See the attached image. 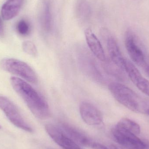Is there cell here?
<instances>
[{"instance_id": "cell-15", "label": "cell", "mask_w": 149, "mask_h": 149, "mask_svg": "<svg viewBox=\"0 0 149 149\" xmlns=\"http://www.w3.org/2000/svg\"><path fill=\"white\" fill-rule=\"evenodd\" d=\"M76 12L78 17L82 20L89 19L91 16V9L86 0H79L76 5Z\"/></svg>"}, {"instance_id": "cell-25", "label": "cell", "mask_w": 149, "mask_h": 149, "mask_svg": "<svg viewBox=\"0 0 149 149\" xmlns=\"http://www.w3.org/2000/svg\"><path fill=\"white\" fill-rule=\"evenodd\" d=\"M1 128V125H0V129Z\"/></svg>"}, {"instance_id": "cell-17", "label": "cell", "mask_w": 149, "mask_h": 149, "mask_svg": "<svg viewBox=\"0 0 149 149\" xmlns=\"http://www.w3.org/2000/svg\"><path fill=\"white\" fill-rule=\"evenodd\" d=\"M43 24L46 31H50L52 26V19L51 13L50 6L49 3L48 1L45 3V5L43 15Z\"/></svg>"}, {"instance_id": "cell-20", "label": "cell", "mask_w": 149, "mask_h": 149, "mask_svg": "<svg viewBox=\"0 0 149 149\" xmlns=\"http://www.w3.org/2000/svg\"><path fill=\"white\" fill-rule=\"evenodd\" d=\"M91 148L93 149H109L102 144L97 142H93Z\"/></svg>"}, {"instance_id": "cell-13", "label": "cell", "mask_w": 149, "mask_h": 149, "mask_svg": "<svg viewBox=\"0 0 149 149\" xmlns=\"http://www.w3.org/2000/svg\"><path fill=\"white\" fill-rule=\"evenodd\" d=\"M63 130L74 141L85 147H91L93 141L83 133L67 124H63Z\"/></svg>"}, {"instance_id": "cell-11", "label": "cell", "mask_w": 149, "mask_h": 149, "mask_svg": "<svg viewBox=\"0 0 149 149\" xmlns=\"http://www.w3.org/2000/svg\"><path fill=\"white\" fill-rule=\"evenodd\" d=\"M85 35L88 46L93 54L100 61H106V56L103 47L93 31L90 29H86Z\"/></svg>"}, {"instance_id": "cell-5", "label": "cell", "mask_w": 149, "mask_h": 149, "mask_svg": "<svg viewBox=\"0 0 149 149\" xmlns=\"http://www.w3.org/2000/svg\"><path fill=\"white\" fill-rule=\"evenodd\" d=\"M0 109L14 125L27 132H32V128L24 120L15 105L7 97L0 96Z\"/></svg>"}, {"instance_id": "cell-4", "label": "cell", "mask_w": 149, "mask_h": 149, "mask_svg": "<svg viewBox=\"0 0 149 149\" xmlns=\"http://www.w3.org/2000/svg\"><path fill=\"white\" fill-rule=\"evenodd\" d=\"M112 135L115 141L127 149H149V141L141 139L137 135L117 126L113 128Z\"/></svg>"}, {"instance_id": "cell-1", "label": "cell", "mask_w": 149, "mask_h": 149, "mask_svg": "<svg viewBox=\"0 0 149 149\" xmlns=\"http://www.w3.org/2000/svg\"><path fill=\"white\" fill-rule=\"evenodd\" d=\"M10 82L13 89L36 117L41 120L49 117L50 112L48 103L36 89L25 81L15 76L10 78Z\"/></svg>"}, {"instance_id": "cell-22", "label": "cell", "mask_w": 149, "mask_h": 149, "mask_svg": "<svg viewBox=\"0 0 149 149\" xmlns=\"http://www.w3.org/2000/svg\"><path fill=\"white\" fill-rule=\"evenodd\" d=\"M109 148H110L109 149H119L116 146L114 145H110Z\"/></svg>"}, {"instance_id": "cell-16", "label": "cell", "mask_w": 149, "mask_h": 149, "mask_svg": "<svg viewBox=\"0 0 149 149\" xmlns=\"http://www.w3.org/2000/svg\"><path fill=\"white\" fill-rule=\"evenodd\" d=\"M93 60L83 57L82 58V63L85 70H86L87 72L91 76L93 75L94 79L100 80L101 79L100 72L97 70L95 64L93 62Z\"/></svg>"}, {"instance_id": "cell-9", "label": "cell", "mask_w": 149, "mask_h": 149, "mask_svg": "<svg viewBox=\"0 0 149 149\" xmlns=\"http://www.w3.org/2000/svg\"><path fill=\"white\" fill-rule=\"evenodd\" d=\"M79 112L82 120L88 125H99L103 120L101 112L89 102H82L80 106Z\"/></svg>"}, {"instance_id": "cell-24", "label": "cell", "mask_w": 149, "mask_h": 149, "mask_svg": "<svg viewBox=\"0 0 149 149\" xmlns=\"http://www.w3.org/2000/svg\"><path fill=\"white\" fill-rule=\"evenodd\" d=\"M145 69H146V71L147 73L149 74V65L145 66Z\"/></svg>"}, {"instance_id": "cell-21", "label": "cell", "mask_w": 149, "mask_h": 149, "mask_svg": "<svg viewBox=\"0 0 149 149\" xmlns=\"http://www.w3.org/2000/svg\"><path fill=\"white\" fill-rule=\"evenodd\" d=\"M4 33V28H3V22L2 20L0 17V37L3 36Z\"/></svg>"}, {"instance_id": "cell-3", "label": "cell", "mask_w": 149, "mask_h": 149, "mask_svg": "<svg viewBox=\"0 0 149 149\" xmlns=\"http://www.w3.org/2000/svg\"><path fill=\"white\" fill-rule=\"evenodd\" d=\"M0 67L7 72L17 75L30 83L36 84L38 78L33 69L26 63L13 58H4L0 62Z\"/></svg>"}, {"instance_id": "cell-23", "label": "cell", "mask_w": 149, "mask_h": 149, "mask_svg": "<svg viewBox=\"0 0 149 149\" xmlns=\"http://www.w3.org/2000/svg\"><path fill=\"white\" fill-rule=\"evenodd\" d=\"M144 113L149 116V107H148L146 109L145 111H144Z\"/></svg>"}, {"instance_id": "cell-10", "label": "cell", "mask_w": 149, "mask_h": 149, "mask_svg": "<svg viewBox=\"0 0 149 149\" xmlns=\"http://www.w3.org/2000/svg\"><path fill=\"white\" fill-rule=\"evenodd\" d=\"M125 70L135 86L149 96V81L143 77L140 71L129 60H125Z\"/></svg>"}, {"instance_id": "cell-6", "label": "cell", "mask_w": 149, "mask_h": 149, "mask_svg": "<svg viewBox=\"0 0 149 149\" xmlns=\"http://www.w3.org/2000/svg\"><path fill=\"white\" fill-rule=\"evenodd\" d=\"M101 36L105 40L111 62L123 70H125V60L122 55L117 42L109 31L102 28Z\"/></svg>"}, {"instance_id": "cell-18", "label": "cell", "mask_w": 149, "mask_h": 149, "mask_svg": "<svg viewBox=\"0 0 149 149\" xmlns=\"http://www.w3.org/2000/svg\"><path fill=\"white\" fill-rule=\"evenodd\" d=\"M16 28L17 32L21 36H28L30 32V24L24 20H20L17 23Z\"/></svg>"}, {"instance_id": "cell-8", "label": "cell", "mask_w": 149, "mask_h": 149, "mask_svg": "<svg viewBox=\"0 0 149 149\" xmlns=\"http://www.w3.org/2000/svg\"><path fill=\"white\" fill-rule=\"evenodd\" d=\"M125 44L127 51L132 60L137 65L145 67L146 63L145 55L136 43L134 34L130 31L126 32Z\"/></svg>"}, {"instance_id": "cell-2", "label": "cell", "mask_w": 149, "mask_h": 149, "mask_svg": "<svg viewBox=\"0 0 149 149\" xmlns=\"http://www.w3.org/2000/svg\"><path fill=\"white\" fill-rule=\"evenodd\" d=\"M109 89L116 101L131 111L144 113L147 108L141 98L125 85L119 82H111Z\"/></svg>"}, {"instance_id": "cell-7", "label": "cell", "mask_w": 149, "mask_h": 149, "mask_svg": "<svg viewBox=\"0 0 149 149\" xmlns=\"http://www.w3.org/2000/svg\"><path fill=\"white\" fill-rule=\"evenodd\" d=\"M45 129L51 138L64 149H82L63 130L52 124L45 125Z\"/></svg>"}, {"instance_id": "cell-19", "label": "cell", "mask_w": 149, "mask_h": 149, "mask_svg": "<svg viewBox=\"0 0 149 149\" xmlns=\"http://www.w3.org/2000/svg\"><path fill=\"white\" fill-rule=\"evenodd\" d=\"M22 49L24 51L32 56H36L37 54V50L36 45L31 41H26L22 44Z\"/></svg>"}, {"instance_id": "cell-12", "label": "cell", "mask_w": 149, "mask_h": 149, "mask_svg": "<svg viewBox=\"0 0 149 149\" xmlns=\"http://www.w3.org/2000/svg\"><path fill=\"white\" fill-rule=\"evenodd\" d=\"M23 0H8L2 7L1 14L3 18L9 20L16 16L21 9Z\"/></svg>"}, {"instance_id": "cell-14", "label": "cell", "mask_w": 149, "mask_h": 149, "mask_svg": "<svg viewBox=\"0 0 149 149\" xmlns=\"http://www.w3.org/2000/svg\"><path fill=\"white\" fill-rule=\"evenodd\" d=\"M116 126L136 135H138L141 133L140 125L128 118L121 119Z\"/></svg>"}]
</instances>
